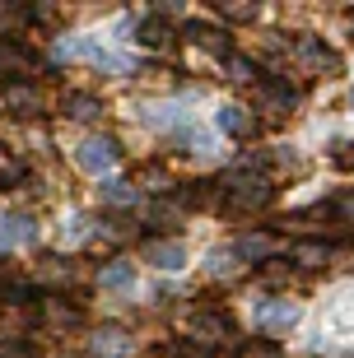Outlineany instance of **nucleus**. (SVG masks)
Instances as JSON below:
<instances>
[{
    "mask_svg": "<svg viewBox=\"0 0 354 358\" xmlns=\"http://www.w3.org/2000/svg\"><path fill=\"white\" fill-rule=\"evenodd\" d=\"M89 349H93L98 358H131V354H135V340H131L126 331H117V326H103V331H93Z\"/></svg>",
    "mask_w": 354,
    "mask_h": 358,
    "instance_id": "39448f33",
    "label": "nucleus"
},
{
    "mask_svg": "<svg viewBox=\"0 0 354 358\" xmlns=\"http://www.w3.org/2000/svg\"><path fill=\"white\" fill-rule=\"evenodd\" d=\"M186 33H191V38H196L200 47H205V52H215V56H229V42H224V33H210L205 24H191Z\"/></svg>",
    "mask_w": 354,
    "mask_h": 358,
    "instance_id": "a211bd4d",
    "label": "nucleus"
},
{
    "mask_svg": "<svg viewBox=\"0 0 354 358\" xmlns=\"http://www.w3.org/2000/svg\"><path fill=\"white\" fill-rule=\"evenodd\" d=\"M238 358H285V349H280L275 340H252V345H243Z\"/></svg>",
    "mask_w": 354,
    "mask_h": 358,
    "instance_id": "4be33fe9",
    "label": "nucleus"
},
{
    "mask_svg": "<svg viewBox=\"0 0 354 358\" xmlns=\"http://www.w3.org/2000/svg\"><path fill=\"white\" fill-rule=\"evenodd\" d=\"M224 70H229V80H233V84H252V80H257V66H252L247 56H224Z\"/></svg>",
    "mask_w": 354,
    "mask_h": 358,
    "instance_id": "6ab92c4d",
    "label": "nucleus"
},
{
    "mask_svg": "<svg viewBox=\"0 0 354 358\" xmlns=\"http://www.w3.org/2000/svg\"><path fill=\"white\" fill-rule=\"evenodd\" d=\"M331 210H336V219H341L345 228H354V191H350V196H341L336 205H331Z\"/></svg>",
    "mask_w": 354,
    "mask_h": 358,
    "instance_id": "b1692460",
    "label": "nucleus"
},
{
    "mask_svg": "<svg viewBox=\"0 0 354 358\" xmlns=\"http://www.w3.org/2000/svg\"><path fill=\"white\" fill-rule=\"evenodd\" d=\"M294 321H299V307L289 303V298H271V303H261V307H257V326H261L266 335L289 331Z\"/></svg>",
    "mask_w": 354,
    "mask_h": 358,
    "instance_id": "20e7f679",
    "label": "nucleus"
},
{
    "mask_svg": "<svg viewBox=\"0 0 354 358\" xmlns=\"http://www.w3.org/2000/svg\"><path fill=\"white\" fill-rule=\"evenodd\" d=\"M42 317L56 321V326H75V321H79V307L61 303V298H47V303H42Z\"/></svg>",
    "mask_w": 354,
    "mask_h": 358,
    "instance_id": "f3484780",
    "label": "nucleus"
},
{
    "mask_svg": "<svg viewBox=\"0 0 354 358\" xmlns=\"http://www.w3.org/2000/svg\"><path fill=\"white\" fill-rule=\"evenodd\" d=\"M271 252H275V238H271V233H247V238H238V247H233V256H243L252 266H266Z\"/></svg>",
    "mask_w": 354,
    "mask_h": 358,
    "instance_id": "0eeeda50",
    "label": "nucleus"
},
{
    "mask_svg": "<svg viewBox=\"0 0 354 358\" xmlns=\"http://www.w3.org/2000/svg\"><path fill=\"white\" fill-rule=\"evenodd\" d=\"M135 182H140V186H149V191H158V196H163L168 186H177L168 173H163V168H140V177H135Z\"/></svg>",
    "mask_w": 354,
    "mask_h": 358,
    "instance_id": "412c9836",
    "label": "nucleus"
},
{
    "mask_svg": "<svg viewBox=\"0 0 354 358\" xmlns=\"http://www.w3.org/2000/svg\"><path fill=\"white\" fill-rule=\"evenodd\" d=\"M168 38H172V28H168V19H163V14L144 19V24H140V33H135V42H140V47H149V52L168 47Z\"/></svg>",
    "mask_w": 354,
    "mask_h": 358,
    "instance_id": "f8f14e48",
    "label": "nucleus"
},
{
    "mask_svg": "<svg viewBox=\"0 0 354 358\" xmlns=\"http://www.w3.org/2000/svg\"><path fill=\"white\" fill-rule=\"evenodd\" d=\"M327 242H299L294 247V266H303V270H317V266H327Z\"/></svg>",
    "mask_w": 354,
    "mask_h": 358,
    "instance_id": "4468645a",
    "label": "nucleus"
},
{
    "mask_svg": "<svg viewBox=\"0 0 354 358\" xmlns=\"http://www.w3.org/2000/svg\"><path fill=\"white\" fill-rule=\"evenodd\" d=\"M257 5H224V19H252Z\"/></svg>",
    "mask_w": 354,
    "mask_h": 358,
    "instance_id": "a878e982",
    "label": "nucleus"
},
{
    "mask_svg": "<svg viewBox=\"0 0 354 358\" xmlns=\"http://www.w3.org/2000/svg\"><path fill=\"white\" fill-rule=\"evenodd\" d=\"M24 159H14L10 149H0V191H10V186H19L24 182Z\"/></svg>",
    "mask_w": 354,
    "mask_h": 358,
    "instance_id": "2eb2a0df",
    "label": "nucleus"
},
{
    "mask_svg": "<svg viewBox=\"0 0 354 358\" xmlns=\"http://www.w3.org/2000/svg\"><path fill=\"white\" fill-rule=\"evenodd\" d=\"M257 98H261V107L271 112V117H285L289 107H294V89H289V84H261Z\"/></svg>",
    "mask_w": 354,
    "mask_h": 358,
    "instance_id": "9b49d317",
    "label": "nucleus"
},
{
    "mask_svg": "<svg viewBox=\"0 0 354 358\" xmlns=\"http://www.w3.org/2000/svg\"><path fill=\"white\" fill-rule=\"evenodd\" d=\"M98 284H103L107 293H126L135 284V266H131V261H112V266L98 270Z\"/></svg>",
    "mask_w": 354,
    "mask_h": 358,
    "instance_id": "1a4fd4ad",
    "label": "nucleus"
},
{
    "mask_svg": "<svg viewBox=\"0 0 354 358\" xmlns=\"http://www.w3.org/2000/svg\"><path fill=\"white\" fill-rule=\"evenodd\" d=\"M215 121H219V131L238 135V140H243V135H252V126H257V121H252V112H243V107H219V112H215Z\"/></svg>",
    "mask_w": 354,
    "mask_h": 358,
    "instance_id": "ddd939ff",
    "label": "nucleus"
},
{
    "mask_svg": "<svg viewBox=\"0 0 354 358\" xmlns=\"http://www.w3.org/2000/svg\"><path fill=\"white\" fill-rule=\"evenodd\" d=\"M61 112L75 121H93V117H103V103L93 98V93H66L61 98Z\"/></svg>",
    "mask_w": 354,
    "mask_h": 358,
    "instance_id": "9d476101",
    "label": "nucleus"
},
{
    "mask_svg": "<svg viewBox=\"0 0 354 358\" xmlns=\"http://www.w3.org/2000/svg\"><path fill=\"white\" fill-rule=\"evenodd\" d=\"M271 182L266 177H247V173H233V177H224L219 182V200H229V210L238 214H252V210H266L271 205Z\"/></svg>",
    "mask_w": 354,
    "mask_h": 358,
    "instance_id": "f257e3e1",
    "label": "nucleus"
},
{
    "mask_svg": "<svg viewBox=\"0 0 354 358\" xmlns=\"http://www.w3.org/2000/svg\"><path fill=\"white\" fill-rule=\"evenodd\" d=\"M135 196H140V186H131V182H103V200L107 205H131Z\"/></svg>",
    "mask_w": 354,
    "mask_h": 358,
    "instance_id": "aec40b11",
    "label": "nucleus"
},
{
    "mask_svg": "<svg viewBox=\"0 0 354 358\" xmlns=\"http://www.w3.org/2000/svg\"><path fill=\"white\" fill-rule=\"evenodd\" d=\"M350 103H354V93H350Z\"/></svg>",
    "mask_w": 354,
    "mask_h": 358,
    "instance_id": "bb28decb",
    "label": "nucleus"
},
{
    "mask_svg": "<svg viewBox=\"0 0 354 358\" xmlns=\"http://www.w3.org/2000/svg\"><path fill=\"white\" fill-rule=\"evenodd\" d=\"M229 317H219V312H200L196 321H191V340L196 345H219V340H229Z\"/></svg>",
    "mask_w": 354,
    "mask_h": 358,
    "instance_id": "423d86ee",
    "label": "nucleus"
},
{
    "mask_svg": "<svg viewBox=\"0 0 354 358\" xmlns=\"http://www.w3.org/2000/svg\"><path fill=\"white\" fill-rule=\"evenodd\" d=\"M33 70V47L19 38H0V80H24Z\"/></svg>",
    "mask_w": 354,
    "mask_h": 358,
    "instance_id": "7ed1b4c3",
    "label": "nucleus"
},
{
    "mask_svg": "<svg viewBox=\"0 0 354 358\" xmlns=\"http://www.w3.org/2000/svg\"><path fill=\"white\" fill-rule=\"evenodd\" d=\"M331 163H336L341 173H354V140H341V145L331 149Z\"/></svg>",
    "mask_w": 354,
    "mask_h": 358,
    "instance_id": "5701e85b",
    "label": "nucleus"
},
{
    "mask_svg": "<svg viewBox=\"0 0 354 358\" xmlns=\"http://www.w3.org/2000/svg\"><path fill=\"white\" fill-rule=\"evenodd\" d=\"M10 107L19 112V117H33L38 112V89H28V84H10Z\"/></svg>",
    "mask_w": 354,
    "mask_h": 358,
    "instance_id": "dca6fc26",
    "label": "nucleus"
},
{
    "mask_svg": "<svg viewBox=\"0 0 354 358\" xmlns=\"http://www.w3.org/2000/svg\"><path fill=\"white\" fill-rule=\"evenodd\" d=\"M210 275H233V252H210Z\"/></svg>",
    "mask_w": 354,
    "mask_h": 358,
    "instance_id": "393cba45",
    "label": "nucleus"
},
{
    "mask_svg": "<svg viewBox=\"0 0 354 358\" xmlns=\"http://www.w3.org/2000/svg\"><path fill=\"white\" fill-rule=\"evenodd\" d=\"M75 163L84 168V173H93V177H103L112 163H117V140H107V135H89L84 145L75 149Z\"/></svg>",
    "mask_w": 354,
    "mask_h": 358,
    "instance_id": "f03ea898",
    "label": "nucleus"
},
{
    "mask_svg": "<svg viewBox=\"0 0 354 358\" xmlns=\"http://www.w3.org/2000/svg\"><path fill=\"white\" fill-rule=\"evenodd\" d=\"M144 261H154L158 270H182L186 252H182V242H144Z\"/></svg>",
    "mask_w": 354,
    "mask_h": 358,
    "instance_id": "6e6552de",
    "label": "nucleus"
}]
</instances>
